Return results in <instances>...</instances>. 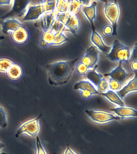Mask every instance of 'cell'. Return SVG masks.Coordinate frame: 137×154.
Returning a JSON list of instances; mask_svg holds the SVG:
<instances>
[{"label": "cell", "mask_w": 137, "mask_h": 154, "mask_svg": "<svg viewBox=\"0 0 137 154\" xmlns=\"http://www.w3.org/2000/svg\"><path fill=\"white\" fill-rule=\"evenodd\" d=\"M100 94L104 96L114 104L117 105L120 107L124 106V103L115 91H112L111 90H108L106 92L100 93Z\"/></svg>", "instance_id": "7402d4cb"}, {"label": "cell", "mask_w": 137, "mask_h": 154, "mask_svg": "<svg viewBox=\"0 0 137 154\" xmlns=\"http://www.w3.org/2000/svg\"><path fill=\"white\" fill-rule=\"evenodd\" d=\"M24 73L23 67L20 64L14 62L6 72L8 79L13 81H17L22 78Z\"/></svg>", "instance_id": "9a60e30c"}, {"label": "cell", "mask_w": 137, "mask_h": 154, "mask_svg": "<svg viewBox=\"0 0 137 154\" xmlns=\"http://www.w3.org/2000/svg\"><path fill=\"white\" fill-rule=\"evenodd\" d=\"M57 13L55 9L52 11L46 12L42 16L41 26L44 32L49 31L53 27Z\"/></svg>", "instance_id": "5bb4252c"}, {"label": "cell", "mask_w": 137, "mask_h": 154, "mask_svg": "<svg viewBox=\"0 0 137 154\" xmlns=\"http://www.w3.org/2000/svg\"><path fill=\"white\" fill-rule=\"evenodd\" d=\"M1 25L2 32L5 34H10L13 31L23 25L17 19H9L4 20Z\"/></svg>", "instance_id": "2e32d148"}, {"label": "cell", "mask_w": 137, "mask_h": 154, "mask_svg": "<svg viewBox=\"0 0 137 154\" xmlns=\"http://www.w3.org/2000/svg\"><path fill=\"white\" fill-rule=\"evenodd\" d=\"M41 116V115H39L23 123L17 131L15 137L18 138L23 134H26L32 137H36L40 131L39 120Z\"/></svg>", "instance_id": "ba28073f"}, {"label": "cell", "mask_w": 137, "mask_h": 154, "mask_svg": "<svg viewBox=\"0 0 137 154\" xmlns=\"http://www.w3.org/2000/svg\"><path fill=\"white\" fill-rule=\"evenodd\" d=\"M64 29L65 28L62 24L57 31L51 29L43 32L39 39V46L42 49H45L50 45H59L68 42L69 39L63 33Z\"/></svg>", "instance_id": "7a4b0ae2"}, {"label": "cell", "mask_w": 137, "mask_h": 154, "mask_svg": "<svg viewBox=\"0 0 137 154\" xmlns=\"http://www.w3.org/2000/svg\"><path fill=\"white\" fill-rule=\"evenodd\" d=\"M96 66L93 69L89 70L86 75V78L90 80L97 88L100 93L106 92L109 90V83L105 78L96 72Z\"/></svg>", "instance_id": "9c48e42d"}, {"label": "cell", "mask_w": 137, "mask_h": 154, "mask_svg": "<svg viewBox=\"0 0 137 154\" xmlns=\"http://www.w3.org/2000/svg\"><path fill=\"white\" fill-rule=\"evenodd\" d=\"M110 110L114 112L115 114L121 118L135 117L137 116L136 110L133 108L124 106L112 108Z\"/></svg>", "instance_id": "d6986e66"}, {"label": "cell", "mask_w": 137, "mask_h": 154, "mask_svg": "<svg viewBox=\"0 0 137 154\" xmlns=\"http://www.w3.org/2000/svg\"><path fill=\"white\" fill-rule=\"evenodd\" d=\"M104 11L105 16L111 23L113 28V36L117 35L118 20L120 10L118 3L117 1L106 2L104 5Z\"/></svg>", "instance_id": "5b68a950"}, {"label": "cell", "mask_w": 137, "mask_h": 154, "mask_svg": "<svg viewBox=\"0 0 137 154\" xmlns=\"http://www.w3.org/2000/svg\"><path fill=\"white\" fill-rule=\"evenodd\" d=\"M0 154H8L7 153H6V152H2V153H0Z\"/></svg>", "instance_id": "74e56055"}, {"label": "cell", "mask_w": 137, "mask_h": 154, "mask_svg": "<svg viewBox=\"0 0 137 154\" xmlns=\"http://www.w3.org/2000/svg\"><path fill=\"white\" fill-rule=\"evenodd\" d=\"M137 90V79L136 73L134 78L130 81L127 85L115 92L120 98L122 99L129 93L132 91H136Z\"/></svg>", "instance_id": "e0dca14e"}, {"label": "cell", "mask_w": 137, "mask_h": 154, "mask_svg": "<svg viewBox=\"0 0 137 154\" xmlns=\"http://www.w3.org/2000/svg\"><path fill=\"white\" fill-rule=\"evenodd\" d=\"M121 64L119 63V66L115 69L110 73L104 74V76L110 77V79L116 80L122 85L129 78L130 75L127 73L123 68Z\"/></svg>", "instance_id": "4fadbf2b"}, {"label": "cell", "mask_w": 137, "mask_h": 154, "mask_svg": "<svg viewBox=\"0 0 137 154\" xmlns=\"http://www.w3.org/2000/svg\"><path fill=\"white\" fill-rule=\"evenodd\" d=\"M11 59L7 57H0V72L5 73L14 63Z\"/></svg>", "instance_id": "cb8c5ba5"}, {"label": "cell", "mask_w": 137, "mask_h": 154, "mask_svg": "<svg viewBox=\"0 0 137 154\" xmlns=\"http://www.w3.org/2000/svg\"><path fill=\"white\" fill-rule=\"evenodd\" d=\"M129 67L130 70L133 73H136L137 71V60H130Z\"/></svg>", "instance_id": "1f68e13d"}, {"label": "cell", "mask_w": 137, "mask_h": 154, "mask_svg": "<svg viewBox=\"0 0 137 154\" xmlns=\"http://www.w3.org/2000/svg\"><path fill=\"white\" fill-rule=\"evenodd\" d=\"M5 38V37L3 35H0V41L4 39Z\"/></svg>", "instance_id": "8d00e7d4"}, {"label": "cell", "mask_w": 137, "mask_h": 154, "mask_svg": "<svg viewBox=\"0 0 137 154\" xmlns=\"http://www.w3.org/2000/svg\"><path fill=\"white\" fill-rule=\"evenodd\" d=\"M56 1H42L38 4L30 5L21 21H33L39 19L44 13L55 9Z\"/></svg>", "instance_id": "3957f363"}, {"label": "cell", "mask_w": 137, "mask_h": 154, "mask_svg": "<svg viewBox=\"0 0 137 154\" xmlns=\"http://www.w3.org/2000/svg\"><path fill=\"white\" fill-rule=\"evenodd\" d=\"M131 55L130 48L115 40L110 52L107 54L106 57L110 61L122 63L128 62Z\"/></svg>", "instance_id": "277c9868"}, {"label": "cell", "mask_w": 137, "mask_h": 154, "mask_svg": "<svg viewBox=\"0 0 137 154\" xmlns=\"http://www.w3.org/2000/svg\"><path fill=\"white\" fill-rule=\"evenodd\" d=\"M98 53L94 47H89L80 60V62L86 65L89 69L93 68L98 61Z\"/></svg>", "instance_id": "7c38bea8"}, {"label": "cell", "mask_w": 137, "mask_h": 154, "mask_svg": "<svg viewBox=\"0 0 137 154\" xmlns=\"http://www.w3.org/2000/svg\"><path fill=\"white\" fill-rule=\"evenodd\" d=\"M75 73L78 75L80 76L86 75L88 72L89 70V69L86 65L79 61L76 65L75 67Z\"/></svg>", "instance_id": "484cf974"}, {"label": "cell", "mask_w": 137, "mask_h": 154, "mask_svg": "<svg viewBox=\"0 0 137 154\" xmlns=\"http://www.w3.org/2000/svg\"><path fill=\"white\" fill-rule=\"evenodd\" d=\"M78 60L57 61L47 65L49 84L54 85L67 84L72 77Z\"/></svg>", "instance_id": "6da1fadb"}, {"label": "cell", "mask_w": 137, "mask_h": 154, "mask_svg": "<svg viewBox=\"0 0 137 154\" xmlns=\"http://www.w3.org/2000/svg\"><path fill=\"white\" fill-rule=\"evenodd\" d=\"M97 5V2L95 1L90 6H84L82 8L83 11L91 23L92 31L95 30L93 24V20L96 18V7Z\"/></svg>", "instance_id": "ac0fdd59"}, {"label": "cell", "mask_w": 137, "mask_h": 154, "mask_svg": "<svg viewBox=\"0 0 137 154\" xmlns=\"http://www.w3.org/2000/svg\"><path fill=\"white\" fill-rule=\"evenodd\" d=\"M85 113L93 121L96 122L104 123L114 120H119L121 119L118 116H115L111 113L101 111H96L86 109Z\"/></svg>", "instance_id": "8fae6325"}, {"label": "cell", "mask_w": 137, "mask_h": 154, "mask_svg": "<svg viewBox=\"0 0 137 154\" xmlns=\"http://www.w3.org/2000/svg\"><path fill=\"white\" fill-rule=\"evenodd\" d=\"M68 1L58 0L56 1L55 9L58 13H65L68 12Z\"/></svg>", "instance_id": "d4e9b609"}, {"label": "cell", "mask_w": 137, "mask_h": 154, "mask_svg": "<svg viewBox=\"0 0 137 154\" xmlns=\"http://www.w3.org/2000/svg\"><path fill=\"white\" fill-rule=\"evenodd\" d=\"M63 154H77L76 153L74 152L71 149H70V147L69 146H68L67 149L65 150L64 153Z\"/></svg>", "instance_id": "e575fe53"}, {"label": "cell", "mask_w": 137, "mask_h": 154, "mask_svg": "<svg viewBox=\"0 0 137 154\" xmlns=\"http://www.w3.org/2000/svg\"><path fill=\"white\" fill-rule=\"evenodd\" d=\"M109 88L110 90L116 91L120 90L121 88V85L119 82L114 79H109Z\"/></svg>", "instance_id": "f1b7e54d"}, {"label": "cell", "mask_w": 137, "mask_h": 154, "mask_svg": "<svg viewBox=\"0 0 137 154\" xmlns=\"http://www.w3.org/2000/svg\"><path fill=\"white\" fill-rule=\"evenodd\" d=\"M5 146L4 144L3 143L0 141V151L2 150V149Z\"/></svg>", "instance_id": "d590c367"}, {"label": "cell", "mask_w": 137, "mask_h": 154, "mask_svg": "<svg viewBox=\"0 0 137 154\" xmlns=\"http://www.w3.org/2000/svg\"><path fill=\"white\" fill-rule=\"evenodd\" d=\"M30 1L28 0H15L13 1V6L11 10L3 16V20L9 19H21L23 18L27 11L28 6Z\"/></svg>", "instance_id": "8992f818"}, {"label": "cell", "mask_w": 137, "mask_h": 154, "mask_svg": "<svg viewBox=\"0 0 137 154\" xmlns=\"http://www.w3.org/2000/svg\"><path fill=\"white\" fill-rule=\"evenodd\" d=\"M30 37L29 30L23 25L10 34V39L12 42L19 46L25 45L28 43Z\"/></svg>", "instance_id": "30bf717a"}, {"label": "cell", "mask_w": 137, "mask_h": 154, "mask_svg": "<svg viewBox=\"0 0 137 154\" xmlns=\"http://www.w3.org/2000/svg\"><path fill=\"white\" fill-rule=\"evenodd\" d=\"M136 51H137V45L135 44L133 49L132 54H131L130 57V60H135L136 58Z\"/></svg>", "instance_id": "d6a6232c"}, {"label": "cell", "mask_w": 137, "mask_h": 154, "mask_svg": "<svg viewBox=\"0 0 137 154\" xmlns=\"http://www.w3.org/2000/svg\"><path fill=\"white\" fill-rule=\"evenodd\" d=\"M13 2V1L10 0H0V6L9 5Z\"/></svg>", "instance_id": "836d02e7"}, {"label": "cell", "mask_w": 137, "mask_h": 154, "mask_svg": "<svg viewBox=\"0 0 137 154\" xmlns=\"http://www.w3.org/2000/svg\"><path fill=\"white\" fill-rule=\"evenodd\" d=\"M36 154H47L38 137L36 138Z\"/></svg>", "instance_id": "f546056e"}, {"label": "cell", "mask_w": 137, "mask_h": 154, "mask_svg": "<svg viewBox=\"0 0 137 154\" xmlns=\"http://www.w3.org/2000/svg\"><path fill=\"white\" fill-rule=\"evenodd\" d=\"M91 41L92 43L97 46L100 50L103 52L107 53L109 52L110 49H111V47L106 45L103 42L100 35L96 31H92V35L91 37Z\"/></svg>", "instance_id": "ffe728a7"}, {"label": "cell", "mask_w": 137, "mask_h": 154, "mask_svg": "<svg viewBox=\"0 0 137 154\" xmlns=\"http://www.w3.org/2000/svg\"><path fill=\"white\" fill-rule=\"evenodd\" d=\"M8 126L7 113L4 108L0 106V128H4Z\"/></svg>", "instance_id": "4316f807"}, {"label": "cell", "mask_w": 137, "mask_h": 154, "mask_svg": "<svg viewBox=\"0 0 137 154\" xmlns=\"http://www.w3.org/2000/svg\"><path fill=\"white\" fill-rule=\"evenodd\" d=\"M56 19L61 22L69 31L73 34L78 33L80 31V22L79 17L76 15H72L67 13H57Z\"/></svg>", "instance_id": "52a82bcc"}, {"label": "cell", "mask_w": 137, "mask_h": 154, "mask_svg": "<svg viewBox=\"0 0 137 154\" xmlns=\"http://www.w3.org/2000/svg\"><path fill=\"white\" fill-rule=\"evenodd\" d=\"M102 33L103 35L107 37L113 36V28L111 24L106 23L104 24L102 28Z\"/></svg>", "instance_id": "83f0119b"}, {"label": "cell", "mask_w": 137, "mask_h": 154, "mask_svg": "<svg viewBox=\"0 0 137 154\" xmlns=\"http://www.w3.org/2000/svg\"><path fill=\"white\" fill-rule=\"evenodd\" d=\"M88 1L79 0H68V13L72 15H76V13Z\"/></svg>", "instance_id": "44dd1931"}, {"label": "cell", "mask_w": 137, "mask_h": 154, "mask_svg": "<svg viewBox=\"0 0 137 154\" xmlns=\"http://www.w3.org/2000/svg\"><path fill=\"white\" fill-rule=\"evenodd\" d=\"M80 92L82 97L85 100L89 99L93 95L89 90H80Z\"/></svg>", "instance_id": "4dcf8cb0"}, {"label": "cell", "mask_w": 137, "mask_h": 154, "mask_svg": "<svg viewBox=\"0 0 137 154\" xmlns=\"http://www.w3.org/2000/svg\"><path fill=\"white\" fill-rule=\"evenodd\" d=\"M73 89L74 90H87L91 91L93 94H99L94 86L90 82L88 81H81L76 83Z\"/></svg>", "instance_id": "603a6c76"}]
</instances>
